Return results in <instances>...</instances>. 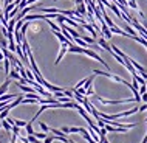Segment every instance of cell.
Instances as JSON below:
<instances>
[{"instance_id": "cell-7", "label": "cell", "mask_w": 147, "mask_h": 143, "mask_svg": "<svg viewBox=\"0 0 147 143\" xmlns=\"http://www.w3.org/2000/svg\"><path fill=\"white\" fill-rule=\"evenodd\" d=\"M11 70V62H9V59L8 58H3V72L8 75V72Z\"/></svg>"}, {"instance_id": "cell-12", "label": "cell", "mask_w": 147, "mask_h": 143, "mask_svg": "<svg viewBox=\"0 0 147 143\" xmlns=\"http://www.w3.org/2000/svg\"><path fill=\"white\" fill-rule=\"evenodd\" d=\"M33 136H34V137H37L39 140H43V138H45L47 136H48V132H43V131H42V132H36V131H34V134H33Z\"/></svg>"}, {"instance_id": "cell-8", "label": "cell", "mask_w": 147, "mask_h": 143, "mask_svg": "<svg viewBox=\"0 0 147 143\" xmlns=\"http://www.w3.org/2000/svg\"><path fill=\"white\" fill-rule=\"evenodd\" d=\"M25 129H26V136H30V134H34V129H33V120H31V121H26Z\"/></svg>"}, {"instance_id": "cell-9", "label": "cell", "mask_w": 147, "mask_h": 143, "mask_svg": "<svg viewBox=\"0 0 147 143\" xmlns=\"http://www.w3.org/2000/svg\"><path fill=\"white\" fill-rule=\"evenodd\" d=\"M81 39H82V41H85L87 44H90V45H93V44H96V39H93V37H88V36H85V34H81Z\"/></svg>"}, {"instance_id": "cell-11", "label": "cell", "mask_w": 147, "mask_h": 143, "mask_svg": "<svg viewBox=\"0 0 147 143\" xmlns=\"http://www.w3.org/2000/svg\"><path fill=\"white\" fill-rule=\"evenodd\" d=\"M47 23L51 27V30H53V31H61V27H57L54 22H51V19H47Z\"/></svg>"}, {"instance_id": "cell-10", "label": "cell", "mask_w": 147, "mask_h": 143, "mask_svg": "<svg viewBox=\"0 0 147 143\" xmlns=\"http://www.w3.org/2000/svg\"><path fill=\"white\" fill-rule=\"evenodd\" d=\"M0 126H2V128L5 129L6 132H11V125H9V123H8V121L5 120V118L2 120V123H0Z\"/></svg>"}, {"instance_id": "cell-22", "label": "cell", "mask_w": 147, "mask_h": 143, "mask_svg": "<svg viewBox=\"0 0 147 143\" xmlns=\"http://www.w3.org/2000/svg\"><path fill=\"white\" fill-rule=\"evenodd\" d=\"M3 58H5V56H3V53H2V50H0V61H3Z\"/></svg>"}, {"instance_id": "cell-1", "label": "cell", "mask_w": 147, "mask_h": 143, "mask_svg": "<svg viewBox=\"0 0 147 143\" xmlns=\"http://www.w3.org/2000/svg\"><path fill=\"white\" fill-rule=\"evenodd\" d=\"M94 100H98L102 104H124V103H136V98H124V100H105V98L99 97V95L94 93L93 95Z\"/></svg>"}, {"instance_id": "cell-2", "label": "cell", "mask_w": 147, "mask_h": 143, "mask_svg": "<svg viewBox=\"0 0 147 143\" xmlns=\"http://www.w3.org/2000/svg\"><path fill=\"white\" fill-rule=\"evenodd\" d=\"M82 54H87V56H90V58H93L94 59V61H98V62H101V64L102 65H104L105 67V69L107 70H110V67L109 65H107V62L104 61V59H102L101 56H99V54L98 53H94V51L93 50H88V48H84V51H82Z\"/></svg>"}, {"instance_id": "cell-16", "label": "cell", "mask_w": 147, "mask_h": 143, "mask_svg": "<svg viewBox=\"0 0 147 143\" xmlns=\"http://www.w3.org/2000/svg\"><path fill=\"white\" fill-rule=\"evenodd\" d=\"M53 142H54V136H50V134L43 138V143H53Z\"/></svg>"}, {"instance_id": "cell-4", "label": "cell", "mask_w": 147, "mask_h": 143, "mask_svg": "<svg viewBox=\"0 0 147 143\" xmlns=\"http://www.w3.org/2000/svg\"><path fill=\"white\" fill-rule=\"evenodd\" d=\"M98 44H99V47H101V48H104V50H107V51H109L110 54L113 53V50H112V47H110V44L107 42L105 39L102 37V36H101V39H98Z\"/></svg>"}, {"instance_id": "cell-20", "label": "cell", "mask_w": 147, "mask_h": 143, "mask_svg": "<svg viewBox=\"0 0 147 143\" xmlns=\"http://www.w3.org/2000/svg\"><path fill=\"white\" fill-rule=\"evenodd\" d=\"M61 131H62L63 134H70V128H67V126H63V128H62Z\"/></svg>"}, {"instance_id": "cell-17", "label": "cell", "mask_w": 147, "mask_h": 143, "mask_svg": "<svg viewBox=\"0 0 147 143\" xmlns=\"http://www.w3.org/2000/svg\"><path fill=\"white\" fill-rule=\"evenodd\" d=\"M144 92H147V86L146 84H140V95H142Z\"/></svg>"}, {"instance_id": "cell-3", "label": "cell", "mask_w": 147, "mask_h": 143, "mask_svg": "<svg viewBox=\"0 0 147 143\" xmlns=\"http://www.w3.org/2000/svg\"><path fill=\"white\" fill-rule=\"evenodd\" d=\"M68 45H70V44H62V45H61V50H59V54H57V59H56V61H54V64H59V62H61L62 61V58L63 56H65V54H67V50H68Z\"/></svg>"}, {"instance_id": "cell-15", "label": "cell", "mask_w": 147, "mask_h": 143, "mask_svg": "<svg viewBox=\"0 0 147 143\" xmlns=\"http://www.w3.org/2000/svg\"><path fill=\"white\" fill-rule=\"evenodd\" d=\"M39 126H40V129L43 131V132H50V128H48V126H47L43 121H39Z\"/></svg>"}, {"instance_id": "cell-21", "label": "cell", "mask_w": 147, "mask_h": 143, "mask_svg": "<svg viewBox=\"0 0 147 143\" xmlns=\"http://www.w3.org/2000/svg\"><path fill=\"white\" fill-rule=\"evenodd\" d=\"M34 2H39V0H26V5H31V3H34Z\"/></svg>"}, {"instance_id": "cell-5", "label": "cell", "mask_w": 147, "mask_h": 143, "mask_svg": "<svg viewBox=\"0 0 147 143\" xmlns=\"http://www.w3.org/2000/svg\"><path fill=\"white\" fill-rule=\"evenodd\" d=\"M74 10H76L78 13L82 16V17H87V5H85V2L76 3V8H74Z\"/></svg>"}, {"instance_id": "cell-6", "label": "cell", "mask_w": 147, "mask_h": 143, "mask_svg": "<svg viewBox=\"0 0 147 143\" xmlns=\"http://www.w3.org/2000/svg\"><path fill=\"white\" fill-rule=\"evenodd\" d=\"M11 81H13V79H9V78H6V79H5V82H3L2 86H0V95L6 93V90H8V87H9Z\"/></svg>"}, {"instance_id": "cell-13", "label": "cell", "mask_w": 147, "mask_h": 143, "mask_svg": "<svg viewBox=\"0 0 147 143\" xmlns=\"http://www.w3.org/2000/svg\"><path fill=\"white\" fill-rule=\"evenodd\" d=\"M13 120H14V125H16V126H19V128H25L26 121H23V120H17V118H13Z\"/></svg>"}, {"instance_id": "cell-14", "label": "cell", "mask_w": 147, "mask_h": 143, "mask_svg": "<svg viewBox=\"0 0 147 143\" xmlns=\"http://www.w3.org/2000/svg\"><path fill=\"white\" fill-rule=\"evenodd\" d=\"M26 138H28V142H30V143H40V142H39V138H37V137H34L33 134L26 136Z\"/></svg>"}, {"instance_id": "cell-18", "label": "cell", "mask_w": 147, "mask_h": 143, "mask_svg": "<svg viewBox=\"0 0 147 143\" xmlns=\"http://www.w3.org/2000/svg\"><path fill=\"white\" fill-rule=\"evenodd\" d=\"M141 101H144V103H147V92H144L141 95Z\"/></svg>"}, {"instance_id": "cell-19", "label": "cell", "mask_w": 147, "mask_h": 143, "mask_svg": "<svg viewBox=\"0 0 147 143\" xmlns=\"http://www.w3.org/2000/svg\"><path fill=\"white\" fill-rule=\"evenodd\" d=\"M33 31H34V33H39V31H40V27H39V25H33Z\"/></svg>"}]
</instances>
